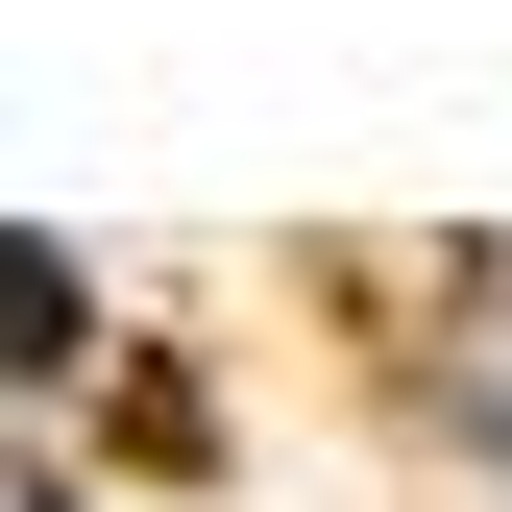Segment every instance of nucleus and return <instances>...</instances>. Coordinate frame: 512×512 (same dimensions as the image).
Returning <instances> with one entry per match:
<instances>
[{
  "label": "nucleus",
  "instance_id": "obj_1",
  "mask_svg": "<svg viewBox=\"0 0 512 512\" xmlns=\"http://www.w3.org/2000/svg\"><path fill=\"white\" fill-rule=\"evenodd\" d=\"M0 317H25V366H74V269L49 244H0Z\"/></svg>",
  "mask_w": 512,
  "mask_h": 512
}]
</instances>
